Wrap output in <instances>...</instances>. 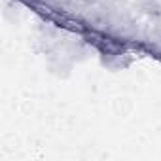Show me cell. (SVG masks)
I'll list each match as a JSON object with an SVG mask.
<instances>
[{"mask_svg": "<svg viewBox=\"0 0 161 161\" xmlns=\"http://www.w3.org/2000/svg\"><path fill=\"white\" fill-rule=\"evenodd\" d=\"M89 42H93V46L103 53V55H108V57H119L125 47L121 42L110 38V36H104V34H91L89 36Z\"/></svg>", "mask_w": 161, "mask_h": 161, "instance_id": "obj_1", "label": "cell"}]
</instances>
